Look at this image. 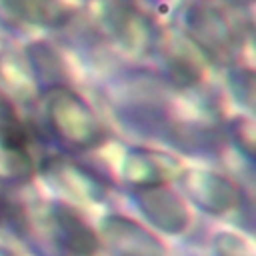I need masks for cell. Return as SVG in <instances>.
Wrapping results in <instances>:
<instances>
[{
    "label": "cell",
    "mask_w": 256,
    "mask_h": 256,
    "mask_svg": "<svg viewBox=\"0 0 256 256\" xmlns=\"http://www.w3.org/2000/svg\"><path fill=\"white\" fill-rule=\"evenodd\" d=\"M178 170L176 162L168 156L162 154H152V152H138L136 154V170L134 176L140 182H158L162 178H170Z\"/></svg>",
    "instance_id": "277c9868"
},
{
    "label": "cell",
    "mask_w": 256,
    "mask_h": 256,
    "mask_svg": "<svg viewBox=\"0 0 256 256\" xmlns=\"http://www.w3.org/2000/svg\"><path fill=\"white\" fill-rule=\"evenodd\" d=\"M14 14L36 24H54L62 18V6L56 0H2Z\"/></svg>",
    "instance_id": "3957f363"
},
{
    "label": "cell",
    "mask_w": 256,
    "mask_h": 256,
    "mask_svg": "<svg viewBox=\"0 0 256 256\" xmlns=\"http://www.w3.org/2000/svg\"><path fill=\"white\" fill-rule=\"evenodd\" d=\"M224 238H226V242H222V256H238V252H236V238H232L234 242H230V236H224ZM240 256H254V254H250L248 248L242 244Z\"/></svg>",
    "instance_id": "52a82bcc"
},
{
    "label": "cell",
    "mask_w": 256,
    "mask_h": 256,
    "mask_svg": "<svg viewBox=\"0 0 256 256\" xmlns=\"http://www.w3.org/2000/svg\"><path fill=\"white\" fill-rule=\"evenodd\" d=\"M234 132H236V138H238L240 146L244 148V152L250 154L252 158H256V126L248 120H238Z\"/></svg>",
    "instance_id": "8992f818"
},
{
    "label": "cell",
    "mask_w": 256,
    "mask_h": 256,
    "mask_svg": "<svg viewBox=\"0 0 256 256\" xmlns=\"http://www.w3.org/2000/svg\"><path fill=\"white\" fill-rule=\"evenodd\" d=\"M186 26L192 40L212 56H228L234 46V34L220 12V8L208 0H198L190 6Z\"/></svg>",
    "instance_id": "6da1fadb"
},
{
    "label": "cell",
    "mask_w": 256,
    "mask_h": 256,
    "mask_svg": "<svg viewBox=\"0 0 256 256\" xmlns=\"http://www.w3.org/2000/svg\"><path fill=\"white\" fill-rule=\"evenodd\" d=\"M226 2H230L234 6H248V4H254L256 0H226Z\"/></svg>",
    "instance_id": "ba28073f"
},
{
    "label": "cell",
    "mask_w": 256,
    "mask_h": 256,
    "mask_svg": "<svg viewBox=\"0 0 256 256\" xmlns=\"http://www.w3.org/2000/svg\"><path fill=\"white\" fill-rule=\"evenodd\" d=\"M232 84L236 88L238 100H242L248 108L256 112V72L252 70H238L232 76Z\"/></svg>",
    "instance_id": "5b68a950"
},
{
    "label": "cell",
    "mask_w": 256,
    "mask_h": 256,
    "mask_svg": "<svg viewBox=\"0 0 256 256\" xmlns=\"http://www.w3.org/2000/svg\"><path fill=\"white\" fill-rule=\"evenodd\" d=\"M144 198H142V210H154V208H162V214H158V218L154 220L158 226H162L164 230L176 232L180 228H184L186 224V210L180 204V200L172 194H168V190H144Z\"/></svg>",
    "instance_id": "7a4b0ae2"
}]
</instances>
